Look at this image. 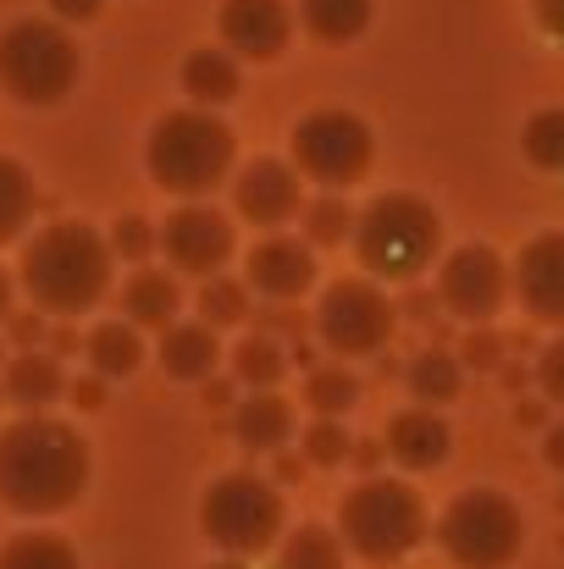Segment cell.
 Segmentation results:
<instances>
[{
  "instance_id": "obj_1",
  "label": "cell",
  "mask_w": 564,
  "mask_h": 569,
  "mask_svg": "<svg viewBox=\"0 0 564 569\" xmlns=\"http://www.w3.org/2000/svg\"><path fill=\"white\" fill-rule=\"evenodd\" d=\"M89 487V442L50 415H22L0 431V503L11 515H61Z\"/></svg>"
},
{
  "instance_id": "obj_2",
  "label": "cell",
  "mask_w": 564,
  "mask_h": 569,
  "mask_svg": "<svg viewBox=\"0 0 564 569\" xmlns=\"http://www.w3.org/2000/svg\"><path fill=\"white\" fill-rule=\"evenodd\" d=\"M111 243L83 227V221H50L44 232L28 238L22 249V288L33 299L39 316H83L106 299L111 288Z\"/></svg>"
},
{
  "instance_id": "obj_3",
  "label": "cell",
  "mask_w": 564,
  "mask_h": 569,
  "mask_svg": "<svg viewBox=\"0 0 564 569\" xmlns=\"http://www.w3.org/2000/svg\"><path fill=\"white\" fill-rule=\"evenodd\" d=\"M145 161H150L156 189L199 204L205 193L232 172V128H227L216 111H199V106L167 111V117L150 128Z\"/></svg>"
},
{
  "instance_id": "obj_4",
  "label": "cell",
  "mask_w": 564,
  "mask_h": 569,
  "mask_svg": "<svg viewBox=\"0 0 564 569\" xmlns=\"http://www.w3.org/2000/svg\"><path fill=\"white\" fill-rule=\"evenodd\" d=\"M443 249V221L415 193H376L355 216V254L376 282H415Z\"/></svg>"
},
{
  "instance_id": "obj_5",
  "label": "cell",
  "mask_w": 564,
  "mask_h": 569,
  "mask_svg": "<svg viewBox=\"0 0 564 569\" xmlns=\"http://www.w3.org/2000/svg\"><path fill=\"white\" fill-rule=\"evenodd\" d=\"M338 542L355 548L372 565H393L409 548L426 542V503L415 498V487L372 476L355 492H344L338 503Z\"/></svg>"
},
{
  "instance_id": "obj_6",
  "label": "cell",
  "mask_w": 564,
  "mask_h": 569,
  "mask_svg": "<svg viewBox=\"0 0 564 569\" xmlns=\"http://www.w3.org/2000/svg\"><path fill=\"white\" fill-rule=\"evenodd\" d=\"M78 83V44L50 17H22L0 33V89L22 106H56Z\"/></svg>"
},
{
  "instance_id": "obj_7",
  "label": "cell",
  "mask_w": 564,
  "mask_h": 569,
  "mask_svg": "<svg viewBox=\"0 0 564 569\" xmlns=\"http://www.w3.org/2000/svg\"><path fill=\"white\" fill-rule=\"evenodd\" d=\"M437 542L459 569H504L526 542L521 503L498 487H471L437 515Z\"/></svg>"
},
{
  "instance_id": "obj_8",
  "label": "cell",
  "mask_w": 564,
  "mask_h": 569,
  "mask_svg": "<svg viewBox=\"0 0 564 569\" xmlns=\"http://www.w3.org/2000/svg\"><path fill=\"white\" fill-rule=\"evenodd\" d=\"M199 531H205L227 559L266 553V548L283 537V498H277L271 481L232 470V476L210 481V492L199 498Z\"/></svg>"
},
{
  "instance_id": "obj_9",
  "label": "cell",
  "mask_w": 564,
  "mask_h": 569,
  "mask_svg": "<svg viewBox=\"0 0 564 569\" xmlns=\"http://www.w3.org/2000/svg\"><path fill=\"white\" fill-rule=\"evenodd\" d=\"M294 172L321 189H349L372 172V128L355 111H310L294 128Z\"/></svg>"
},
{
  "instance_id": "obj_10",
  "label": "cell",
  "mask_w": 564,
  "mask_h": 569,
  "mask_svg": "<svg viewBox=\"0 0 564 569\" xmlns=\"http://www.w3.org/2000/svg\"><path fill=\"white\" fill-rule=\"evenodd\" d=\"M316 332L338 360H366L393 338V305L366 277H344L316 305Z\"/></svg>"
},
{
  "instance_id": "obj_11",
  "label": "cell",
  "mask_w": 564,
  "mask_h": 569,
  "mask_svg": "<svg viewBox=\"0 0 564 569\" xmlns=\"http://www.w3.org/2000/svg\"><path fill=\"white\" fill-rule=\"evenodd\" d=\"M509 299V266L498 260V249L487 243H465L443 260L437 271V305L471 327H487Z\"/></svg>"
},
{
  "instance_id": "obj_12",
  "label": "cell",
  "mask_w": 564,
  "mask_h": 569,
  "mask_svg": "<svg viewBox=\"0 0 564 569\" xmlns=\"http://www.w3.org/2000/svg\"><path fill=\"white\" fill-rule=\"evenodd\" d=\"M161 254L172 260V271L210 282L232 260V221L216 204H184L161 227Z\"/></svg>"
},
{
  "instance_id": "obj_13",
  "label": "cell",
  "mask_w": 564,
  "mask_h": 569,
  "mask_svg": "<svg viewBox=\"0 0 564 569\" xmlns=\"http://www.w3.org/2000/svg\"><path fill=\"white\" fill-rule=\"evenodd\" d=\"M509 288L521 293V305L532 310V321L564 327V232H543L521 249Z\"/></svg>"
},
{
  "instance_id": "obj_14",
  "label": "cell",
  "mask_w": 564,
  "mask_h": 569,
  "mask_svg": "<svg viewBox=\"0 0 564 569\" xmlns=\"http://www.w3.org/2000/svg\"><path fill=\"white\" fill-rule=\"evenodd\" d=\"M294 33V11L288 0H227L221 6V39L232 56L244 61H271L288 50Z\"/></svg>"
},
{
  "instance_id": "obj_15",
  "label": "cell",
  "mask_w": 564,
  "mask_h": 569,
  "mask_svg": "<svg viewBox=\"0 0 564 569\" xmlns=\"http://www.w3.org/2000/svg\"><path fill=\"white\" fill-rule=\"evenodd\" d=\"M232 204H238V216L255 221V227H283V221L299 210V172H294L288 161L260 156V161H249V167L238 172Z\"/></svg>"
},
{
  "instance_id": "obj_16",
  "label": "cell",
  "mask_w": 564,
  "mask_h": 569,
  "mask_svg": "<svg viewBox=\"0 0 564 569\" xmlns=\"http://www.w3.org/2000/svg\"><path fill=\"white\" fill-rule=\"evenodd\" d=\"M244 277H249V288L266 293V299H299V293H310V282H316V254H310V243H299V238H266V243L249 249Z\"/></svg>"
},
{
  "instance_id": "obj_17",
  "label": "cell",
  "mask_w": 564,
  "mask_h": 569,
  "mask_svg": "<svg viewBox=\"0 0 564 569\" xmlns=\"http://www.w3.org/2000/svg\"><path fill=\"white\" fill-rule=\"evenodd\" d=\"M382 448H387L404 470H437V465L448 459V448H454V431H448V420H443L437 409L415 403V409H404V415L387 420Z\"/></svg>"
},
{
  "instance_id": "obj_18",
  "label": "cell",
  "mask_w": 564,
  "mask_h": 569,
  "mask_svg": "<svg viewBox=\"0 0 564 569\" xmlns=\"http://www.w3.org/2000/svg\"><path fill=\"white\" fill-rule=\"evenodd\" d=\"M178 310H184V293H178V277L172 271H156V266H139L128 282H122V321L128 327H178Z\"/></svg>"
},
{
  "instance_id": "obj_19",
  "label": "cell",
  "mask_w": 564,
  "mask_h": 569,
  "mask_svg": "<svg viewBox=\"0 0 564 569\" xmlns=\"http://www.w3.org/2000/svg\"><path fill=\"white\" fill-rule=\"evenodd\" d=\"M6 398L17 403V409H28V415H44L56 398H67V377H61V360L56 355H44V349H28V355H11L6 360Z\"/></svg>"
},
{
  "instance_id": "obj_20",
  "label": "cell",
  "mask_w": 564,
  "mask_h": 569,
  "mask_svg": "<svg viewBox=\"0 0 564 569\" xmlns=\"http://www.w3.org/2000/svg\"><path fill=\"white\" fill-rule=\"evenodd\" d=\"M232 437H238V448H249V453H277V448L294 437V403L277 398V392H249V398L232 409Z\"/></svg>"
},
{
  "instance_id": "obj_21",
  "label": "cell",
  "mask_w": 564,
  "mask_h": 569,
  "mask_svg": "<svg viewBox=\"0 0 564 569\" xmlns=\"http://www.w3.org/2000/svg\"><path fill=\"white\" fill-rule=\"evenodd\" d=\"M238 56L227 50V44H205V50H188L184 61V89L188 100L199 106V111H216V106H227L232 94H238Z\"/></svg>"
},
{
  "instance_id": "obj_22",
  "label": "cell",
  "mask_w": 564,
  "mask_h": 569,
  "mask_svg": "<svg viewBox=\"0 0 564 569\" xmlns=\"http://www.w3.org/2000/svg\"><path fill=\"white\" fill-rule=\"evenodd\" d=\"M221 360V343L205 321H178L161 332V371L178 381H205Z\"/></svg>"
},
{
  "instance_id": "obj_23",
  "label": "cell",
  "mask_w": 564,
  "mask_h": 569,
  "mask_svg": "<svg viewBox=\"0 0 564 569\" xmlns=\"http://www.w3.org/2000/svg\"><path fill=\"white\" fill-rule=\"evenodd\" d=\"M83 355H89V366H95V377L100 381L106 377H133L139 360H145V338H139V327H128V321H106V327L89 332Z\"/></svg>"
},
{
  "instance_id": "obj_24",
  "label": "cell",
  "mask_w": 564,
  "mask_h": 569,
  "mask_svg": "<svg viewBox=\"0 0 564 569\" xmlns=\"http://www.w3.org/2000/svg\"><path fill=\"white\" fill-rule=\"evenodd\" d=\"M299 17L321 44H349L372 28V0H299Z\"/></svg>"
},
{
  "instance_id": "obj_25",
  "label": "cell",
  "mask_w": 564,
  "mask_h": 569,
  "mask_svg": "<svg viewBox=\"0 0 564 569\" xmlns=\"http://www.w3.org/2000/svg\"><path fill=\"white\" fill-rule=\"evenodd\" d=\"M283 371H288V349L277 338H266V332H255V338H244L232 349V377L244 381L249 392H271L283 381Z\"/></svg>"
},
{
  "instance_id": "obj_26",
  "label": "cell",
  "mask_w": 564,
  "mask_h": 569,
  "mask_svg": "<svg viewBox=\"0 0 564 569\" xmlns=\"http://www.w3.org/2000/svg\"><path fill=\"white\" fill-rule=\"evenodd\" d=\"M459 360L448 355V349H420L415 360H409V392H415V403H426V409H437V403H448V398H459Z\"/></svg>"
},
{
  "instance_id": "obj_27",
  "label": "cell",
  "mask_w": 564,
  "mask_h": 569,
  "mask_svg": "<svg viewBox=\"0 0 564 569\" xmlns=\"http://www.w3.org/2000/svg\"><path fill=\"white\" fill-rule=\"evenodd\" d=\"M277 569H344V542L327 526H294L283 537Z\"/></svg>"
},
{
  "instance_id": "obj_28",
  "label": "cell",
  "mask_w": 564,
  "mask_h": 569,
  "mask_svg": "<svg viewBox=\"0 0 564 569\" xmlns=\"http://www.w3.org/2000/svg\"><path fill=\"white\" fill-rule=\"evenodd\" d=\"M0 569H78V553L56 531H22L0 548Z\"/></svg>"
},
{
  "instance_id": "obj_29",
  "label": "cell",
  "mask_w": 564,
  "mask_h": 569,
  "mask_svg": "<svg viewBox=\"0 0 564 569\" xmlns=\"http://www.w3.org/2000/svg\"><path fill=\"white\" fill-rule=\"evenodd\" d=\"M33 216V178L22 161L0 156V243H11Z\"/></svg>"
},
{
  "instance_id": "obj_30",
  "label": "cell",
  "mask_w": 564,
  "mask_h": 569,
  "mask_svg": "<svg viewBox=\"0 0 564 569\" xmlns=\"http://www.w3.org/2000/svg\"><path fill=\"white\" fill-rule=\"evenodd\" d=\"M305 403L321 420H344L360 403V381L349 377L344 366H321V371H310V381H305Z\"/></svg>"
},
{
  "instance_id": "obj_31",
  "label": "cell",
  "mask_w": 564,
  "mask_h": 569,
  "mask_svg": "<svg viewBox=\"0 0 564 569\" xmlns=\"http://www.w3.org/2000/svg\"><path fill=\"white\" fill-rule=\"evenodd\" d=\"M199 321L216 332V327H238V321H249V288L244 282H232V277H210V282H199Z\"/></svg>"
},
{
  "instance_id": "obj_32",
  "label": "cell",
  "mask_w": 564,
  "mask_h": 569,
  "mask_svg": "<svg viewBox=\"0 0 564 569\" xmlns=\"http://www.w3.org/2000/svg\"><path fill=\"white\" fill-rule=\"evenodd\" d=\"M521 144H526V161H532V167H543V172H564V106L537 111V117L526 122Z\"/></svg>"
},
{
  "instance_id": "obj_33",
  "label": "cell",
  "mask_w": 564,
  "mask_h": 569,
  "mask_svg": "<svg viewBox=\"0 0 564 569\" xmlns=\"http://www.w3.org/2000/svg\"><path fill=\"white\" fill-rule=\"evenodd\" d=\"M305 232H310V243H344V238H355V210L338 193H327L305 210Z\"/></svg>"
},
{
  "instance_id": "obj_34",
  "label": "cell",
  "mask_w": 564,
  "mask_h": 569,
  "mask_svg": "<svg viewBox=\"0 0 564 569\" xmlns=\"http://www.w3.org/2000/svg\"><path fill=\"white\" fill-rule=\"evenodd\" d=\"M106 243H111V254H117V260H150V254L161 249V232H156L145 216H122V221L111 227V238H106Z\"/></svg>"
},
{
  "instance_id": "obj_35",
  "label": "cell",
  "mask_w": 564,
  "mask_h": 569,
  "mask_svg": "<svg viewBox=\"0 0 564 569\" xmlns=\"http://www.w3.org/2000/svg\"><path fill=\"white\" fill-rule=\"evenodd\" d=\"M299 442H305V459H310V465H344V459L355 453V442H349L344 420H316Z\"/></svg>"
},
{
  "instance_id": "obj_36",
  "label": "cell",
  "mask_w": 564,
  "mask_h": 569,
  "mask_svg": "<svg viewBox=\"0 0 564 569\" xmlns=\"http://www.w3.org/2000/svg\"><path fill=\"white\" fill-rule=\"evenodd\" d=\"M465 366H476V371L504 366V338L487 332V327H471V338H465Z\"/></svg>"
},
{
  "instance_id": "obj_37",
  "label": "cell",
  "mask_w": 564,
  "mask_h": 569,
  "mask_svg": "<svg viewBox=\"0 0 564 569\" xmlns=\"http://www.w3.org/2000/svg\"><path fill=\"white\" fill-rule=\"evenodd\" d=\"M537 387H543L548 403H564V338L543 349V360H537Z\"/></svg>"
},
{
  "instance_id": "obj_38",
  "label": "cell",
  "mask_w": 564,
  "mask_h": 569,
  "mask_svg": "<svg viewBox=\"0 0 564 569\" xmlns=\"http://www.w3.org/2000/svg\"><path fill=\"white\" fill-rule=\"evenodd\" d=\"M6 332H11V349H22V355H28V349H39V343H44V316H39V310H22V316H11V321H6Z\"/></svg>"
},
{
  "instance_id": "obj_39",
  "label": "cell",
  "mask_w": 564,
  "mask_h": 569,
  "mask_svg": "<svg viewBox=\"0 0 564 569\" xmlns=\"http://www.w3.org/2000/svg\"><path fill=\"white\" fill-rule=\"evenodd\" d=\"M67 398H72V403H83V409H100V403H106V381L100 377L67 381Z\"/></svg>"
},
{
  "instance_id": "obj_40",
  "label": "cell",
  "mask_w": 564,
  "mask_h": 569,
  "mask_svg": "<svg viewBox=\"0 0 564 569\" xmlns=\"http://www.w3.org/2000/svg\"><path fill=\"white\" fill-rule=\"evenodd\" d=\"M50 11L61 22H89V17H100V0H50Z\"/></svg>"
},
{
  "instance_id": "obj_41",
  "label": "cell",
  "mask_w": 564,
  "mask_h": 569,
  "mask_svg": "<svg viewBox=\"0 0 564 569\" xmlns=\"http://www.w3.org/2000/svg\"><path fill=\"white\" fill-rule=\"evenodd\" d=\"M532 6H537V22L564 44V0H532Z\"/></svg>"
},
{
  "instance_id": "obj_42",
  "label": "cell",
  "mask_w": 564,
  "mask_h": 569,
  "mask_svg": "<svg viewBox=\"0 0 564 569\" xmlns=\"http://www.w3.org/2000/svg\"><path fill=\"white\" fill-rule=\"evenodd\" d=\"M543 459H548V465L564 476V420H560V426H548V437H543Z\"/></svg>"
},
{
  "instance_id": "obj_43",
  "label": "cell",
  "mask_w": 564,
  "mask_h": 569,
  "mask_svg": "<svg viewBox=\"0 0 564 569\" xmlns=\"http://www.w3.org/2000/svg\"><path fill=\"white\" fill-rule=\"evenodd\" d=\"M72 349H78V332H72V327H56V332H50V355L61 360V355H72Z\"/></svg>"
},
{
  "instance_id": "obj_44",
  "label": "cell",
  "mask_w": 564,
  "mask_h": 569,
  "mask_svg": "<svg viewBox=\"0 0 564 569\" xmlns=\"http://www.w3.org/2000/svg\"><path fill=\"white\" fill-rule=\"evenodd\" d=\"M515 420H521V426H537V420H543V403H521Z\"/></svg>"
},
{
  "instance_id": "obj_45",
  "label": "cell",
  "mask_w": 564,
  "mask_h": 569,
  "mask_svg": "<svg viewBox=\"0 0 564 569\" xmlns=\"http://www.w3.org/2000/svg\"><path fill=\"white\" fill-rule=\"evenodd\" d=\"M277 476H283V481H299V459L283 453V459H277Z\"/></svg>"
},
{
  "instance_id": "obj_46",
  "label": "cell",
  "mask_w": 564,
  "mask_h": 569,
  "mask_svg": "<svg viewBox=\"0 0 564 569\" xmlns=\"http://www.w3.org/2000/svg\"><path fill=\"white\" fill-rule=\"evenodd\" d=\"M0 321H11V277L0 271Z\"/></svg>"
},
{
  "instance_id": "obj_47",
  "label": "cell",
  "mask_w": 564,
  "mask_h": 569,
  "mask_svg": "<svg viewBox=\"0 0 564 569\" xmlns=\"http://www.w3.org/2000/svg\"><path fill=\"white\" fill-rule=\"evenodd\" d=\"M227 392H232L227 381H210V387H205V403H227Z\"/></svg>"
},
{
  "instance_id": "obj_48",
  "label": "cell",
  "mask_w": 564,
  "mask_h": 569,
  "mask_svg": "<svg viewBox=\"0 0 564 569\" xmlns=\"http://www.w3.org/2000/svg\"><path fill=\"white\" fill-rule=\"evenodd\" d=\"M210 569H244V565L238 559H221V565H210Z\"/></svg>"
},
{
  "instance_id": "obj_49",
  "label": "cell",
  "mask_w": 564,
  "mask_h": 569,
  "mask_svg": "<svg viewBox=\"0 0 564 569\" xmlns=\"http://www.w3.org/2000/svg\"><path fill=\"white\" fill-rule=\"evenodd\" d=\"M560 515H564V487H560Z\"/></svg>"
},
{
  "instance_id": "obj_50",
  "label": "cell",
  "mask_w": 564,
  "mask_h": 569,
  "mask_svg": "<svg viewBox=\"0 0 564 569\" xmlns=\"http://www.w3.org/2000/svg\"><path fill=\"white\" fill-rule=\"evenodd\" d=\"M0 403H6V387H0Z\"/></svg>"
},
{
  "instance_id": "obj_51",
  "label": "cell",
  "mask_w": 564,
  "mask_h": 569,
  "mask_svg": "<svg viewBox=\"0 0 564 569\" xmlns=\"http://www.w3.org/2000/svg\"><path fill=\"white\" fill-rule=\"evenodd\" d=\"M0 360H6V349H0Z\"/></svg>"
}]
</instances>
